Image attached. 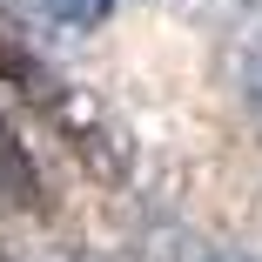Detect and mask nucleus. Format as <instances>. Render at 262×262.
I'll use <instances>...</instances> for the list:
<instances>
[{"label": "nucleus", "mask_w": 262, "mask_h": 262, "mask_svg": "<svg viewBox=\"0 0 262 262\" xmlns=\"http://www.w3.org/2000/svg\"><path fill=\"white\" fill-rule=\"evenodd\" d=\"M0 81H7L27 108H40L47 115V128H54L61 141H68V155L94 175V182H128V168H135V148H128V128L101 108V101L81 88V81H68V74H54L34 47H20L14 40V27H0Z\"/></svg>", "instance_id": "1"}, {"label": "nucleus", "mask_w": 262, "mask_h": 262, "mask_svg": "<svg viewBox=\"0 0 262 262\" xmlns=\"http://www.w3.org/2000/svg\"><path fill=\"white\" fill-rule=\"evenodd\" d=\"M27 208H40V168L27 141L0 121V215H27Z\"/></svg>", "instance_id": "2"}, {"label": "nucleus", "mask_w": 262, "mask_h": 262, "mask_svg": "<svg viewBox=\"0 0 262 262\" xmlns=\"http://www.w3.org/2000/svg\"><path fill=\"white\" fill-rule=\"evenodd\" d=\"M121 7V0H47V14L54 20H74V27H94V20H108Z\"/></svg>", "instance_id": "3"}, {"label": "nucleus", "mask_w": 262, "mask_h": 262, "mask_svg": "<svg viewBox=\"0 0 262 262\" xmlns=\"http://www.w3.org/2000/svg\"><path fill=\"white\" fill-rule=\"evenodd\" d=\"M242 88H249V101H255V108H262V47L242 61Z\"/></svg>", "instance_id": "4"}, {"label": "nucleus", "mask_w": 262, "mask_h": 262, "mask_svg": "<svg viewBox=\"0 0 262 262\" xmlns=\"http://www.w3.org/2000/svg\"><path fill=\"white\" fill-rule=\"evenodd\" d=\"M202 262H255V255H249V249H208Z\"/></svg>", "instance_id": "5"}]
</instances>
